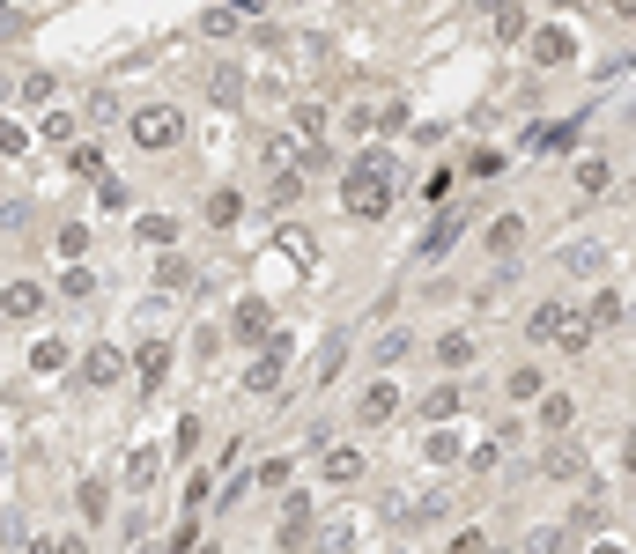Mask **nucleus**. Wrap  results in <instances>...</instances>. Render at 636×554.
Wrapping results in <instances>:
<instances>
[{
  "instance_id": "f257e3e1",
  "label": "nucleus",
  "mask_w": 636,
  "mask_h": 554,
  "mask_svg": "<svg viewBox=\"0 0 636 554\" xmlns=\"http://www.w3.org/2000/svg\"><path fill=\"white\" fill-rule=\"evenodd\" d=\"M392 178H400V170H392L385 148H363V156L348 163V178H341V207L355 222H385L392 215Z\"/></svg>"
},
{
  "instance_id": "f03ea898",
  "label": "nucleus",
  "mask_w": 636,
  "mask_h": 554,
  "mask_svg": "<svg viewBox=\"0 0 636 554\" xmlns=\"http://www.w3.org/2000/svg\"><path fill=\"white\" fill-rule=\"evenodd\" d=\"M126 141L148 148V156H156V148H178V141H185V111H178V104H141V111H126Z\"/></svg>"
},
{
  "instance_id": "7ed1b4c3",
  "label": "nucleus",
  "mask_w": 636,
  "mask_h": 554,
  "mask_svg": "<svg viewBox=\"0 0 636 554\" xmlns=\"http://www.w3.org/2000/svg\"><path fill=\"white\" fill-rule=\"evenodd\" d=\"M289 362H296V355H289V340H282V333H274V340H267V348H259V362H252V370H245V392H252V399H259V392H282V377H289Z\"/></svg>"
},
{
  "instance_id": "20e7f679",
  "label": "nucleus",
  "mask_w": 636,
  "mask_h": 554,
  "mask_svg": "<svg viewBox=\"0 0 636 554\" xmlns=\"http://www.w3.org/2000/svg\"><path fill=\"white\" fill-rule=\"evenodd\" d=\"M363 473H370V458L355 444H326V451H318V481H326V488H355Z\"/></svg>"
},
{
  "instance_id": "39448f33",
  "label": "nucleus",
  "mask_w": 636,
  "mask_h": 554,
  "mask_svg": "<svg viewBox=\"0 0 636 554\" xmlns=\"http://www.w3.org/2000/svg\"><path fill=\"white\" fill-rule=\"evenodd\" d=\"M592 340H600L592 311L585 303H563V318H555V355H592Z\"/></svg>"
},
{
  "instance_id": "423d86ee",
  "label": "nucleus",
  "mask_w": 636,
  "mask_h": 554,
  "mask_svg": "<svg viewBox=\"0 0 636 554\" xmlns=\"http://www.w3.org/2000/svg\"><path fill=\"white\" fill-rule=\"evenodd\" d=\"M526 52H533V67H570V60H577V37H570L563 23H533Z\"/></svg>"
},
{
  "instance_id": "0eeeda50",
  "label": "nucleus",
  "mask_w": 636,
  "mask_h": 554,
  "mask_svg": "<svg viewBox=\"0 0 636 554\" xmlns=\"http://www.w3.org/2000/svg\"><path fill=\"white\" fill-rule=\"evenodd\" d=\"M230 340H245V348H259V340H274V311H267L259 296H245V303L230 311Z\"/></svg>"
},
{
  "instance_id": "6e6552de",
  "label": "nucleus",
  "mask_w": 636,
  "mask_h": 554,
  "mask_svg": "<svg viewBox=\"0 0 636 554\" xmlns=\"http://www.w3.org/2000/svg\"><path fill=\"white\" fill-rule=\"evenodd\" d=\"M126 370H134V355H119L111 340H97V348L82 355V385H119Z\"/></svg>"
},
{
  "instance_id": "1a4fd4ad",
  "label": "nucleus",
  "mask_w": 636,
  "mask_h": 554,
  "mask_svg": "<svg viewBox=\"0 0 636 554\" xmlns=\"http://www.w3.org/2000/svg\"><path fill=\"white\" fill-rule=\"evenodd\" d=\"M533 422L548 429V444H563V436L577 429V399H570V392H548V399L533 407Z\"/></svg>"
},
{
  "instance_id": "9d476101",
  "label": "nucleus",
  "mask_w": 636,
  "mask_h": 554,
  "mask_svg": "<svg viewBox=\"0 0 636 554\" xmlns=\"http://www.w3.org/2000/svg\"><path fill=\"white\" fill-rule=\"evenodd\" d=\"M540 481H585V451H577L570 436H563V444H548V451H540Z\"/></svg>"
},
{
  "instance_id": "9b49d317",
  "label": "nucleus",
  "mask_w": 636,
  "mask_h": 554,
  "mask_svg": "<svg viewBox=\"0 0 636 554\" xmlns=\"http://www.w3.org/2000/svg\"><path fill=\"white\" fill-rule=\"evenodd\" d=\"M134 377H141V392H156L163 377H171V340H141L134 348Z\"/></svg>"
},
{
  "instance_id": "f8f14e48",
  "label": "nucleus",
  "mask_w": 636,
  "mask_h": 554,
  "mask_svg": "<svg viewBox=\"0 0 636 554\" xmlns=\"http://www.w3.org/2000/svg\"><path fill=\"white\" fill-rule=\"evenodd\" d=\"M0 311H8L15 326H23V318H37V311H45V289H37V281H23V274H15L8 289H0Z\"/></svg>"
},
{
  "instance_id": "ddd939ff",
  "label": "nucleus",
  "mask_w": 636,
  "mask_h": 554,
  "mask_svg": "<svg viewBox=\"0 0 636 554\" xmlns=\"http://www.w3.org/2000/svg\"><path fill=\"white\" fill-rule=\"evenodd\" d=\"M392 414H400V385H363V399H355V422H392Z\"/></svg>"
},
{
  "instance_id": "4468645a",
  "label": "nucleus",
  "mask_w": 636,
  "mask_h": 554,
  "mask_svg": "<svg viewBox=\"0 0 636 554\" xmlns=\"http://www.w3.org/2000/svg\"><path fill=\"white\" fill-rule=\"evenodd\" d=\"M481 244H489L496 259H518V244H526V215H496L489 229H481Z\"/></svg>"
},
{
  "instance_id": "2eb2a0df",
  "label": "nucleus",
  "mask_w": 636,
  "mask_h": 554,
  "mask_svg": "<svg viewBox=\"0 0 636 554\" xmlns=\"http://www.w3.org/2000/svg\"><path fill=\"white\" fill-rule=\"evenodd\" d=\"M304 532H311V495H289L282 503V554H304Z\"/></svg>"
},
{
  "instance_id": "dca6fc26",
  "label": "nucleus",
  "mask_w": 636,
  "mask_h": 554,
  "mask_svg": "<svg viewBox=\"0 0 636 554\" xmlns=\"http://www.w3.org/2000/svg\"><path fill=\"white\" fill-rule=\"evenodd\" d=\"M503 392H511V399H533V407H540L555 385H548V370H540V362H518V370L503 377Z\"/></svg>"
},
{
  "instance_id": "f3484780",
  "label": "nucleus",
  "mask_w": 636,
  "mask_h": 554,
  "mask_svg": "<svg viewBox=\"0 0 636 554\" xmlns=\"http://www.w3.org/2000/svg\"><path fill=\"white\" fill-rule=\"evenodd\" d=\"M474 333H437V370H474Z\"/></svg>"
},
{
  "instance_id": "a211bd4d",
  "label": "nucleus",
  "mask_w": 636,
  "mask_h": 554,
  "mask_svg": "<svg viewBox=\"0 0 636 554\" xmlns=\"http://www.w3.org/2000/svg\"><path fill=\"white\" fill-rule=\"evenodd\" d=\"M200 215H208V229H230L237 215H245V193H237V185H215V193H208V207H200Z\"/></svg>"
},
{
  "instance_id": "6ab92c4d",
  "label": "nucleus",
  "mask_w": 636,
  "mask_h": 554,
  "mask_svg": "<svg viewBox=\"0 0 636 554\" xmlns=\"http://www.w3.org/2000/svg\"><path fill=\"white\" fill-rule=\"evenodd\" d=\"M489 30H496V45H526V37H533V15L526 8H496Z\"/></svg>"
},
{
  "instance_id": "aec40b11",
  "label": "nucleus",
  "mask_w": 636,
  "mask_h": 554,
  "mask_svg": "<svg viewBox=\"0 0 636 554\" xmlns=\"http://www.w3.org/2000/svg\"><path fill=\"white\" fill-rule=\"evenodd\" d=\"M245 89H252V82H245L237 67H215V74H208V97H215L222 111H230V104H245Z\"/></svg>"
},
{
  "instance_id": "412c9836",
  "label": "nucleus",
  "mask_w": 636,
  "mask_h": 554,
  "mask_svg": "<svg viewBox=\"0 0 636 554\" xmlns=\"http://www.w3.org/2000/svg\"><path fill=\"white\" fill-rule=\"evenodd\" d=\"M67 170H74V178H97V185L111 178V170H104V148H97V141H74V148H67Z\"/></svg>"
},
{
  "instance_id": "4be33fe9",
  "label": "nucleus",
  "mask_w": 636,
  "mask_h": 554,
  "mask_svg": "<svg viewBox=\"0 0 636 554\" xmlns=\"http://www.w3.org/2000/svg\"><path fill=\"white\" fill-rule=\"evenodd\" d=\"M296 200H304V170H274V178H267V207H296Z\"/></svg>"
},
{
  "instance_id": "5701e85b",
  "label": "nucleus",
  "mask_w": 636,
  "mask_h": 554,
  "mask_svg": "<svg viewBox=\"0 0 636 554\" xmlns=\"http://www.w3.org/2000/svg\"><path fill=\"white\" fill-rule=\"evenodd\" d=\"M134 237L156 244V252H171V244H178V222L171 215H134Z\"/></svg>"
},
{
  "instance_id": "b1692460",
  "label": "nucleus",
  "mask_w": 636,
  "mask_h": 554,
  "mask_svg": "<svg viewBox=\"0 0 636 554\" xmlns=\"http://www.w3.org/2000/svg\"><path fill=\"white\" fill-rule=\"evenodd\" d=\"M459 407H466V399H459V385H437V392L422 399V422H437V429H444V422H452Z\"/></svg>"
},
{
  "instance_id": "393cba45",
  "label": "nucleus",
  "mask_w": 636,
  "mask_h": 554,
  "mask_svg": "<svg viewBox=\"0 0 636 554\" xmlns=\"http://www.w3.org/2000/svg\"><path fill=\"white\" fill-rule=\"evenodd\" d=\"M67 362H74V355H67V340H37V355H30V370H37V377H60V370H67Z\"/></svg>"
},
{
  "instance_id": "a878e982",
  "label": "nucleus",
  "mask_w": 636,
  "mask_h": 554,
  "mask_svg": "<svg viewBox=\"0 0 636 554\" xmlns=\"http://www.w3.org/2000/svg\"><path fill=\"white\" fill-rule=\"evenodd\" d=\"M156 466H163V451H134V458H126V488H134V495H148Z\"/></svg>"
},
{
  "instance_id": "bb28decb",
  "label": "nucleus",
  "mask_w": 636,
  "mask_h": 554,
  "mask_svg": "<svg viewBox=\"0 0 636 554\" xmlns=\"http://www.w3.org/2000/svg\"><path fill=\"white\" fill-rule=\"evenodd\" d=\"M607 178H614V170H607L600 156H585V163H577V193H585V200H600V193H607Z\"/></svg>"
},
{
  "instance_id": "cd10ccee",
  "label": "nucleus",
  "mask_w": 636,
  "mask_h": 554,
  "mask_svg": "<svg viewBox=\"0 0 636 554\" xmlns=\"http://www.w3.org/2000/svg\"><path fill=\"white\" fill-rule=\"evenodd\" d=\"M156 281H163V289H193V259H185V252H163Z\"/></svg>"
},
{
  "instance_id": "c85d7f7f",
  "label": "nucleus",
  "mask_w": 636,
  "mask_h": 554,
  "mask_svg": "<svg viewBox=\"0 0 636 554\" xmlns=\"http://www.w3.org/2000/svg\"><path fill=\"white\" fill-rule=\"evenodd\" d=\"M585 311H592V326H600V333H607V326H622V318H629V311H622V296H614V289H600V296L585 303Z\"/></svg>"
},
{
  "instance_id": "c756f323",
  "label": "nucleus",
  "mask_w": 636,
  "mask_h": 554,
  "mask_svg": "<svg viewBox=\"0 0 636 554\" xmlns=\"http://www.w3.org/2000/svg\"><path fill=\"white\" fill-rule=\"evenodd\" d=\"M74 503H82V518H89V525H97L104 510H111V488H104V481H82V488H74Z\"/></svg>"
},
{
  "instance_id": "7c9ffc66",
  "label": "nucleus",
  "mask_w": 636,
  "mask_h": 554,
  "mask_svg": "<svg viewBox=\"0 0 636 554\" xmlns=\"http://www.w3.org/2000/svg\"><path fill=\"white\" fill-rule=\"evenodd\" d=\"M237 30H245V15H237V8H208V15H200V37H237Z\"/></svg>"
},
{
  "instance_id": "2f4dec72",
  "label": "nucleus",
  "mask_w": 636,
  "mask_h": 554,
  "mask_svg": "<svg viewBox=\"0 0 636 554\" xmlns=\"http://www.w3.org/2000/svg\"><path fill=\"white\" fill-rule=\"evenodd\" d=\"M97 296V281H89V266H67L60 274V303H89Z\"/></svg>"
},
{
  "instance_id": "473e14b6",
  "label": "nucleus",
  "mask_w": 636,
  "mask_h": 554,
  "mask_svg": "<svg viewBox=\"0 0 636 554\" xmlns=\"http://www.w3.org/2000/svg\"><path fill=\"white\" fill-rule=\"evenodd\" d=\"M563 266H570V274H600V266H607V252H600V244H570V252H563Z\"/></svg>"
},
{
  "instance_id": "72a5a7b5",
  "label": "nucleus",
  "mask_w": 636,
  "mask_h": 554,
  "mask_svg": "<svg viewBox=\"0 0 636 554\" xmlns=\"http://www.w3.org/2000/svg\"><path fill=\"white\" fill-rule=\"evenodd\" d=\"M296 133H304L311 148L326 141V104H296Z\"/></svg>"
},
{
  "instance_id": "f704fd0d",
  "label": "nucleus",
  "mask_w": 636,
  "mask_h": 554,
  "mask_svg": "<svg viewBox=\"0 0 636 554\" xmlns=\"http://www.w3.org/2000/svg\"><path fill=\"white\" fill-rule=\"evenodd\" d=\"M52 252H60V259H82V252H89V229H82V222H60V237H52Z\"/></svg>"
},
{
  "instance_id": "c9c22d12",
  "label": "nucleus",
  "mask_w": 636,
  "mask_h": 554,
  "mask_svg": "<svg viewBox=\"0 0 636 554\" xmlns=\"http://www.w3.org/2000/svg\"><path fill=\"white\" fill-rule=\"evenodd\" d=\"M526 554H570V525H540Z\"/></svg>"
},
{
  "instance_id": "e433bc0d",
  "label": "nucleus",
  "mask_w": 636,
  "mask_h": 554,
  "mask_svg": "<svg viewBox=\"0 0 636 554\" xmlns=\"http://www.w3.org/2000/svg\"><path fill=\"white\" fill-rule=\"evenodd\" d=\"M341 355H348V340H341V333H326V340H318V385H326V377L341 370Z\"/></svg>"
},
{
  "instance_id": "4c0bfd02",
  "label": "nucleus",
  "mask_w": 636,
  "mask_h": 554,
  "mask_svg": "<svg viewBox=\"0 0 636 554\" xmlns=\"http://www.w3.org/2000/svg\"><path fill=\"white\" fill-rule=\"evenodd\" d=\"M422 451H429V466H452V458H459V436H452V429H429Z\"/></svg>"
},
{
  "instance_id": "58836bf2",
  "label": "nucleus",
  "mask_w": 636,
  "mask_h": 554,
  "mask_svg": "<svg viewBox=\"0 0 636 554\" xmlns=\"http://www.w3.org/2000/svg\"><path fill=\"white\" fill-rule=\"evenodd\" d=\"M555 318H563V303H540V311L526 318V333L540 340V348H548V340H555Z\"/></svg>"
},
{
  "instance_id": "ea45409f",
  "label": "nucleus",
  "mask_w": 636,
  "mask_h": 554,
  "mask_svg": "<svg viewBox=\"0 0 636 554\" xmlns=\"http://www.w3.org/2000/svg\"><path fill=\"white\" fill-rule=\"evenodd\" d=\"M52 97H60V82H52L45 67H37V74H23V104H52Z\"/></svg>"
},
{
  "instance_id": "a19ab883",
  "label": "nucleus",
  "mask_w": 636,
  "mask_h": 554,
  "mask_svg": "<svg viewBox=\"0 0 636 554\" xmlns=\"http://www.w3.org/2000/svg\"><path fill=\"white\" fill-rule=\"evenodd\" d=\"M444 554H496V547H489V532H481V525H466V532H452V547H444Z\"/></svg>"
},
{
  "instance_id": "79ce46f5",
  "label": "nucleus",
  "mask_w": 636,
  "mask_h": 554,
  "mask_svg": "<svg viewBox=\"0 0 636 554\" xmlns=\"http://www.w3.org/2000/svg\"><path fill=\"white\" fill-rule=\"evenodd\" d=\"M289 473H296L289 458H259V473H252V481H259V488H289Z\"/></svg>"
},
{
  "instance_id": "37998d69",
  "label": "nucleus",
  "mask_w": 636,
  "mask_h": 554,
  "mask_svg": "<svg viewBox=\"0 0 636 554\" xmlns=\"http://www.w3.org/2000/svg\"><path fill=\"white\" fill-rule=\"evenodd\" d=\"M400 126H407V104L400 97H392L385 111H370V133H400Z\"/></svg>"
},
{
  "instance_id": "c03bdc74",
  "label": "nucleus",
  "mask_w": 636,
  "mask_h": 554,
  "mask_svg": "<svg viewBox=\"0 0 636 554\" xmlns=\"http://www.w3.org/2000/svg\"><path fill=\"white\" fill-rule=\"evenodd\" d=\"M459 193V185H452V170H429V185H422V200L429 207H444V200H452Z\"/></svg>"
},
{
  "instance_id": "a18cd8bd",
  "label": "nucleus",
  "mask_w": 636,
  "mask_h": 554,
  "mask_svg": "<svg viewBox=\"0 0 636 554\" xmlns=\"http://www.w3.org/2000/svg\"><path fill=\"white\" fill-rule=\"evenodd\" d=\"M74 133H82V126H74V111H52V119H45V141H67L74 148Z\"/></svg>"
},
{
  "instance_id": "49530a36",
  "label": "nucleus",
  "mask_w": 636,
  "mask_h": 554,
  "mask_svg": "<svg viewBox=\"0 0 636 554\" xmlns=\"http://www.w3.org/2000/svg\"><path fill=\"white\" fill-rule=\"evenodd\" d=\"M282 244H289V259H296V266H311V259H318V252H311V237H304V229H282Z\"/></svg>"
},
{
  "instance_id": "de8ad7c7",
  "label": "nucleus",
  "mask_w": 636,
  "mask_h": 554,
  "mask_svg": "<svg viewBox=\"0 0 636 554\" xmlns=\"http://www.w3.org/2000/svg\"><path fill=\"white\" fill-rule=\"evenodd\" d=\"M452 229H459V222L444 215V222H437V229H429V237H422V252H452Z\"/></svg>"
},
{
  "instance_id": "09e8293b",
  "label": "nucleus",
  "mask_w": 636,
  "mask_h": 554,
  "mask_svg": "<svg viewBox=\"0 0 636 554\" xmlns=\"http://www.w3.org/2000/svg\"><path fill=\"white\" fill-rule=\"evenodd\" d=\"M30 148V126H0V156H23Z\"/></svg>"
},
{
  "instance_id": "8fccbe9b",
  "label": "nucleus",
  "mask_w": 636,
  "mask_h": 554,
  "mask_svg": "<svg viewBox=\"0 0 636 554\" xmlns=\"http://www.w3.org/2000/svg\"><path fill=\"white\" fill-rule=\"evenodd\" d=\"M52 554H89V540H82V532H67V540H52Z\"/></svg>"
},
{
  "instance_id": "3c124183",
  "label": "nucleus",
  "mask_w": 636,
  "mask_h": 554,
  "mask_svg": "<svg viewBox=\"0 0 636 554\" xmlns=\"http://www.w3.org/2000/svg\"><path fill=\"white\" fill-rule=\"evenodd\" d=\"M163 554H193V525H185L178 540H163Z\"/></svg>"
},
{
  "instance_id": "603ef678",
  "label": "nucleus",
  "mask_w": 636,
  "mask_h": 554,
  "mask_svg": "<svg viewBox=\"0 0 636 554\" xmlns=\"http://www.w3.org/2000/svg\"><path fill=\"white\" fill-rule=\"evenodd\" d=\"M592 554H629V547H622V540H600V547H592Z\"/></svg>"
},
{
  "instance_id": "864d4df0",
  "label": "nucleus",
  "mask_w": 636,
  "mask_h": 554,
  "mask_svg": "<svg viewBox=\"0 0 636 554\" xmlns=\"http://www.w3.org/2000/svg\"><path fill=\"white\" fill-rule=\"evenodd\" d=\"M622 466H629V473H636V429H629V451H622Z\"/></svg>"
}]
</instances>
